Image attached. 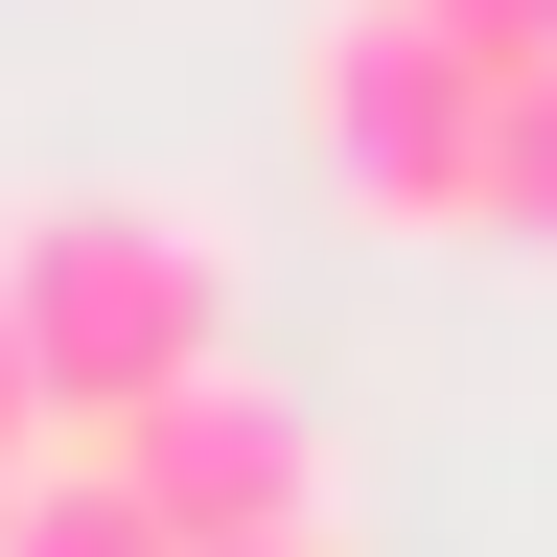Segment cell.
<instances>
[{
    "mask_svg": "<svg viewBox=\"0 0 557 557\" xmlns=\"http://www.w3.org/2000/svg\"><path fill=\"white\" fill-rule=\"evenodd\" d=\"M256 557H348V511H325V534H256Z\"/></svg>",
    "mask_w": 557,
    "mask_h": 557,
    "instance_id": "8",
    "label": "cell"
},
{
    "mask_svg": "<svg viewBox=\"0 0 557 557\" xmlns=\"http://www.w3.org/2000/svg\"><path fill=\"white\" fill-rule=\"evenodd\" d=\"M0 325L47 372V442L70 418H139V395H209L233 372V233L186 186H47L0 233Z\"/></svg>",
    "mask_w": 557,
    "mask_h": 557,
    "instance_id": "1",
    "label": "cell"
},
{
    "mask_svg": "<svg viewBox=\"0 0 557 557\" xmlns=\"http://www.w3.org/2000/svg\"><path fill=\"white\" fill-rule=\"evenodd\" d=\"M70 465L139 487L163 557H256V534H325V418L278 372H209V395H139V418H70Z\"/></svg>",
    "mask_w": 557,
    "mask_h": 557,
    "instance_id": "3",
    "label": "cell"
},
{
    "mask_svg": "<svg viewBox=\"0 0 557 557\" xmlns=\"http://www.w3.org/2000/svg\"><path fill=\"white\" fill-rule=\"evenodd\" d=\"M24 487H47V465H0V557H24Z\"/></svg>",
    "mask_w": 557,
    "mask_h": 557,
    "instance_id": "7",
    "label": "cell"
},
{
    "mask_svg": "<svg viewBox=\"0 0 557 557\" xmlns=\"http://www.w3.org/2000/svg\"><path fill=\"white\" fill-rule=\"evenodd\" d=\"M0 465H47V372H24V325H0Z\"/></svg>",
    "mask_w": 557,
    "mask_h": 557,
    "instance_id": "6",
    "label": "cell"
},
{
    "mask_svg": "<svg viewBox=\"0 0 557 557\" xmlns=\"http://www.w3.org/2000/svg\"><path fill=\"white\" fill-rule=\"evenodd\" d=\"M557 47V0H325L302 24V139L372 233H487V139L511 70Z\"/></svg>",
    "mask_w": 557,
    "mask_h": 557,
    "instance_id": "2",
    "label": "cell"
},
{
    "mask_svg": "<svg viewBox=\"0 0 557 557\" xmlns=\"http://www.w3.org/2000/svg\"><path fill=\"white\" fill-rule=\"evenodd\" d=\"M24 557H163V511H139V487H94L47 442V487H24Z\"/></svg>",
    "mask_w": 557,
    "mask_h": 557,
    "instance_id": "5",
    "label": "cell"
},
{
    "mask_svg": "<svg viewBox=\"0 0 557 557\" xmlns=\"http://www.w3.org/2000/svg\"><path fill=\"white\" fill-rule=\"evenodd\" d=\"M487 233H511V256H557V47L511 70V139H487Z\"/></svg>",
    "mask_w": 557,
    "mask_h": 557,
    "instance_id": "4",
    "label": "cell"
}]
</instances>
